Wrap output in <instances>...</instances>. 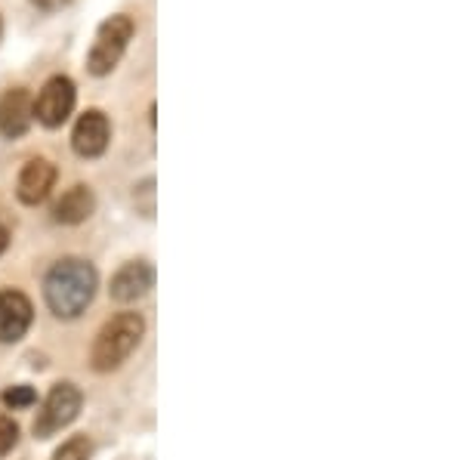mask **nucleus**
Returning <instances> with one entry per match:
<instances>
[{"instance_id":"obj_1","label":"nucleus","mask_w":463,"mask_h":460,"mask_svg":"<svg viewBox=\"0 0 463 460\" xmlns=\"http://www.w3.org/2000/svg\"><path fill=\"white\" fill-rule=\"evenodd\" d=\"M96 285L99 278L87 259H59L43 278V300L56 318H78L93 303Z\"/></svg>"},{"instance_id":"obj_2","label":"nucleus","mask_w":463,"mask_h":460,"mask_svg":"<svg viewBox=\"0 0 463 460\" xmlns=\"http://www.w3.org/2000/svg\"><path fill=\"white\" fill-rule=\"evenodd\" d=\"M143 333H146L143 315H137V313L115 315L111 322L102 324L99 333H96V343H93V350H90V365H93V371H99V374L121 368L124 361L130 359V352L139 346Z\"/></svg>"},{"instance_id":"obj_3","label":"nucleus","mask_w":463,"mask_h":460,"mask_svg":"<svg viewBox=\"0 0 463 460\" xmlns=\"http://www.w3.org/2000/svg\"><path fill=\"white\" fill-rule=\"evenodd\" d=\"M133 19L130 16H111L99 25V32H96V43L93 50H90L87 56V69L90 74H96V78H102V74H111L115 71V65L121 62L127 43H130L133 37Z\"/></svg>"},{"instance_id":"obj_4","label":"nucleus","mask_w":463,"mask_h":460,"mask_svg":"<svg viewBox=\"0 0 463 460\" xmlns=\"http://www.w3.org/2000/svg\"><path fill=\"white\" fill-rule=\"evenodd\" d=\"M78 411H80V390L74 387V383H56V387L50 390V396L43 399V408L34 420V436L47 439L56 429L69 427L71 420L78 418Z\"/></svg>"},{"instance_id":"obj_5","label":"nucleus","mask_w":463,"mask_h":460,"mask_svg":"<svg viewBox=\"0 0 463 460\" xmlns=\"http://www.w3.org/2000/svg\"><path fill=\"white\" fill-rule=\"evenodd\" d=\"M74 99H78V93H74L71 78L56 74V78H50L47 84H43L41 96H37L34 117L43 124V127H62L74 108Z\"/></svg>"},{"instance_id":"obj_6","label":"nucleus","mask_w":463,"mask_h":460,"mask_svg":"<svg viewBox=\"0 0 463 460\" xmlns=\"http://www.w3.org/2000/svg\"><path fill=\"white\" fill-rule=\"evenodd\" d=\"M109 139H111V124L99 108L84 111V115L78 117V124H74L71 146L80 158H99L109 148Z\"/></svg>"},{"instance_id":"obj_7","label":"nucleus","mask_w":463,"mask_h":460,"mask_svg":"<svg viewBox=\"0 0 463 460\" xmlns=\"http://www.w3.org/2000/svg\"><path fill=\"white\" fill-rule=\"evenodd\" d=\"M32 300L22 291H0V343H16L32 328Z\"/></svg>"},{"instance_id":"obj_8","label":"nucleus","mask_w":463,"mask_h":460,"mask_svg":"<svg viewBox=\"0 0 463 460\" xmlns=\"http://www.w3.org/2000/svg\"><path fill=\"white\" fill-rule=\"evenodd\" d=\"M32 121H34V102H32V96H28V90L13 87V90H6L0 96V133H4L6 139L25 136Z\"/></svg>"},{"instance_id":"obj_9","label":"nucleus","mask_w":463,"mask_h":460,"mask_svg":"<svg viewBox=\"0 0 463 460\" xmlns=\"http://www.w3.org/2000/svg\"><path fill=\"white\" fill-rule=\"evenodd\" d=\"M155 287V269L146 259H133V263L121 266L111 278V296L118 303H137L139 296H146Z\"/></svg>"},{"instance_id":"obj_10","label":"nucleus","mask_w":463,"mask_h":460,"mask_svg":"<svg viewBox=\"0 0 463 460\" xmlns=\"http://www.w3.org/2000/svg\"><path fill=\"white\" fill-rule=\"evenodd\" d=\"M53 183H56V167L50 164V161H43V158L28 161V164L22 167L19 180H16L19 202L22 204H41L43 198L50 195Z\"/></svg>"},{"instance_id":"obj_11","label":"nucleus","mask_w":463,"mask_h":460,"mask_svg":"<svg viewBox=\"0 0 463 460\" xmlns=\"http://www.w3.org/2000/svg\"><path fill=\"white\" fill-rule=\"evenodd\" d=\"M93 211H96L93 192H90L87 185H71V189L65 192L62 198H59L56 220L65 222V226H78V222H84V220L93 217Z\"/></svg>"},{"instance_id":"obj_12","label":"nucleus","mask_w":463,"mask_h":460,"mask_svg":"<svg viewBox=\"0 0 463 460\" xmlns=\"http://www.w3.org/2000/svg\"><path fill=\"white\" fill-rule=\"evenodd\" d=\"M53 460H90V442L87 436H74L56 451Z\"/></svg>"},{"instance_id":"obj_13","label":"nucleus","mask_w":463,"mask_h":460,"mask_svg":"<svg viewBox=\"0 0 463 460\" xmlns=\"http://www.w3.org/2000/svg\"><path fill=\"white\" fill-rule=\"evenodd\" d=\"M19 442V427L13 418H6V414H0V457L10 455L13 448H16Z\"/></svg>"},{"instance_id":"obj_14","label":"nucleus","mask_w":463,"mask_h":460,"mask_svg":"<svg viewBox=\"0 0 463 460\" xmlns=\"http://www.w3.org/2000/svg\"><path fill=\"white\" fill-rule=\"evenodd\" d=\"M34 402H37V396H34L32 387H13V390L4 392V405L13 408V411H16V408H28Z\"/></svg>"},{"instance_id":"obj_15","label":"nucleus","mask_w":463,"mask_h":460,"mask_svg":"<svg viewBox=\"0 0 463 460\" xmlns=\"http://www.w3.org/2000/svg\"><path fill=\"white\" fill-rule=\"evenodd\" d=\"M34 6H41V10H59V6L71 4V0H32Z\"/></svg>"},{"instance_id":"obj_16","label":"nucleus","mask_w":463,"mask_h":460,"mask_svg":"<svg viewBox=\"0 0 463 460\" xmlns=\"http://www.w3.org/2000/svg\"><path fill=\"white\" fill-rule=\"evenodd\" d=\"M10 248V232H6V226H0V254Z\"/></svg>"},{"instance_id":"obj_17","label":"nucleus","mask_w":463,"mask_h":460,"mask_svg":"<svg viewBox=\"0 0 463 460\" xmlns=\"http://www.w3.org/2000/svg\"><path fill=\"white\" fill-rule=\"evenodd\" d=\"M0 37H4V19H0Z\"/></svg>"}]
</instances>
